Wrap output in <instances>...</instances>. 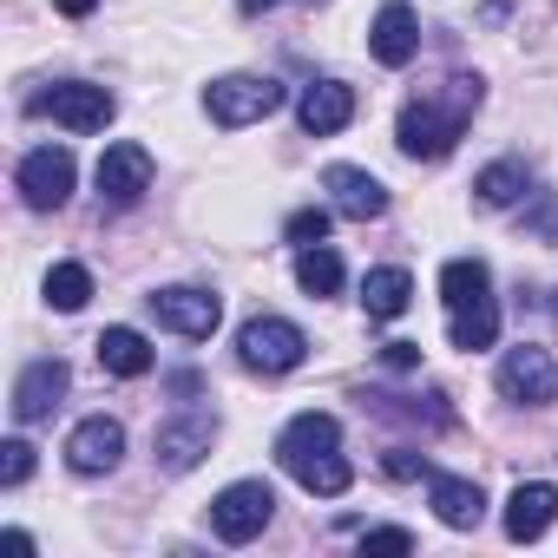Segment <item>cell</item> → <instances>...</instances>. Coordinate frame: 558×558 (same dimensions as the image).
<instances>
[{"label": "cell", "mask_w": 558, "mask_h": 558, "mask_svg": "<svg viewBox=\"0 0 558 558\" xmlns=\"http://www.w3.org/2000/svg\"><path fill=\"white\" fill-rule=\"evenodd\" d=\"M473 197H480L486 210H506V204H519V197H525V165H519V158H499V165H486V171L473 178Z\"/></svg>", "instance_id": "603a6c76"}, {"label": "cell", "mask_w": 558, "mask_h": 558, "mask_svg": "<svg viewBox=\"0 0 558 558\" xmlns=\"http://www.w3.org/2000/svg\"><path fill=\"white\" fill-rule=\"evenodd\" d=\"M145 303H151L158 329H171V336H184V342H210V336H217V323H223V303H217L210 290H191V283L151 290Z\"/></svg>", "instance_id": "52a82bcc"}, {"label": "cell", "mask_w": 558, "mask_h": 558, "mask_svg": "<svg viewBox=\"0 0 558 558\" xmlns=\"http://www.w3.org/2000/svg\"><path fill=\"white\" fill-rule=\"evenodd\" d=\"M269 519H276V493H269L263 480H236V486H223V493L210 499V532H217L223 545H250Z\"/></svg>", "instance_id": "5b68a950"}, {"label": "cell", "mask_w": 558, "mask_h": 558, "mask_svg": "<svg viewBox=\"0 0 558 558\" xmlns=\"http://www.w3.org/2000/svg\"><path fill=\"white\" fill-rule=\"evenodd\" d=\"M447 336H453V349H493L499 342V303L486 296V303H466V310H447Z\"/></svg>", "instance_id": "7402d4cb"}, {"label": "cell", "mask_w": 558, "mask_h": 558, "mask_svg": "<svg viewBox=\"0 0 558 558\" xmlns=\"http://www.w3.org/2000/svg\"><path fill=\"white\" fill-rule=\"evenodd\" d=\"M236 8H243V14L256 21V14H269V8H283V0H236Z\"/></svg>", "instance_id": "1f68e13d"}, {"label": "cell", "mask_w": 558, "mask_h": 558, "mask_svg": "<svg viewBox=\"0 0 558 558\" xmlns=\"http://www.w3.org/2000/svg\"><path fill=\"white\" fill-rule=\"evenodd\" d=\"M236 355H243V368H256V375H290V368H303L310 336H303L296 323H283V316H250L243 336H236Z\"/></svg>", "instance_id": "3957f363"}, {"label": "cell", "mask_w": 558, "mask_h": 558, "mask_svg": "<svg viewBox=\"0 0 558 558\" xmlns=\"http://www.w3.org/2000/svg\"><path fill=\"white\" fill-rule=\"evenodd\" d=\"M349 119H355V86H342V80H316V86H303V99H296V125H303L310 138H336Z\"/></svg>", "instance_id": "5bb4252c"}, {"label": "cell", "mask_w": 558, "mask_h": 558, "mask_svg": "<svg viewBox=\"0 0 558 558\" xmlns=\"http://www.w3.org/2000/svg\"><path fill=\"white\" fill-rule=\"evenodd\" d=\"M119 453H125V427L112 421V414H93V421H80L73 434H66V466L73 473H112L119 466Z\"/></svg>", "instance_id": "4fadbf2b"}, {"label": "cell", "mask_w": 558, "mask_h": 558, "mask_svg": "<svg viewBox=\"0 0 558 558\" xmlns=\"http://www.w3.org/2000/svg\"><path fill=\"white\" fill-rule=\"evenodd\" d=\"M86 296H93V269H86V263H53V269H47V303H53V310L73 316V310H86Z\"/></svg>", "instance_id": "d4e9b609"}, {"label": "cell", "mask_w": 558, "mask_h": 558, "mask_svg": "<svg viewBox=\"0 0 558 558\" xmlns=\"http://www.w3.org/2000/svg\"><path fill=\"white\" fill-rule=\"evenodd\" d=\"M329 217H336V204H329V210H323V204H316V210H296V217L283 223V236H290L296 250H310V243H323V236H329Z\"/></svg>", "instance_id": "484cf974"}, {"label": "cell", "mask_w": 558, "mask_h": 558, "mask_svg": "<svg viewBox=\"0 0 558 558\" xmlns=\"http://www.w3.org/2000/svg\"><path fill=\"white\" fill-rule=\"evenodd\" d=\"M408 303H414V276L408 269H368L362 276V310H368V323H395V316H408Z\"/></svg>", "instance_id": "d6986e66"}, {"label": "cell", "mask_w": 558, "mask_h": 558, "mask_svg": "<svg viewBox=\"0 0 558 558\" xmlns=\"http://www.w3.org/2000/svg\"><path fill=\"white\" fill-rule=\"evenodd\" d=\"M362 551H414V532L408 525H375V532H362Z\"/></svg>", "instance_id": "83f0119b"}, {"label": "cell", "mask_w": 558, "mask_h": 558, "mask_svg": "<svg viewBox=\"0 0 558 558\" xmlns=\"http://www.w3.org/2000/svg\"><path fill=\"white\" fill-rule=\"evenodd\" d=\"M53 8H60V14H66V21H86V14H93V8H99V0H53Z\"/></svg>", "instance_id": "4dcf8cb0"}, {"label": "cell", "mask_w": 558, "mask_h": 558, "mask_svg": "<svg viewBox=\"0 0 558 558\" xmlns=\"http://www.w3.org/2000/svg\"><path fill=\"white\" fill-rule=\"evenodd\" d=\"M323 191H329L336 217H349V223H375L388 210V184L375 171H362V165H329L323 171Z\"/></svg>", "instance_id": "8fae6325"}, {"label": "cell", "mask_w": 558, "mask_h": 558, "mask_svg": "<svg viewBox=\"0 0 558 558\" xmlns=\"http://www.w3.org/2000/svg\"><path fill=\"white\" fill-rule=\"evenodd\" d=\"M499 395L519 401V408H545V401H558V368H551V355L532 349V342L506 349V355H499Z\"/></svg>", "instance_id": "9c48e42d"}, {"label": "cell", "mask_w": 558, "mask_h": 558, "mask_svg": "<svg viewBox=\"0 0 558 558\" xmlns=\"http://www.w3.org/2000/svg\"><path fill=\"white\" fill-rule=\"evenodd\" d=\"M34 112H47V119L66 125V132H106L112 112H119V99H112L106 86H93V80H60V86H47V93L34 99Z\"/></svg>", "instance_id": "8992f818"}, {"label": "cell", "mask_w": 558, "mask_h": 558, "mask_svg": "<svg viewBox=\"0 0 558 558\" xmlns=\"http://www.w3.org/2000/svg\"><path fill=\"white\" fill-rule=\"evenodd\" d=\"M66 381H73V368H66L60 355H40V362H27V368H21V381H14V421H21V427L47 421V414L60 408Z\"/></svg>", "instance_id": "7c38bea8"}, {"label": "cell", "mask_w": 558, "mask_h": 558, "mask_svg": "<svg viewBox=\"0 0 558 558\" xmlns=\"http://www.w3.org/2000/svg\"><path fill=\"white\" fill-rule=\"evenodd\" d=\"M551 519H558V486L551 480H519L512 486V499H506V538H545L551 532Z\"/></svg>", "instance_id": "2e32d148"}, {"label": "cell", "mask_w": 558, "mask_h": 558, "mask_svg": "<svg viewBox=\"0 0 558 558\" xmlns=\"http://www.w3.org/2000/svg\"><path fill=\"white\" fill-rule=\"evenodd\" d=\"M27 473H34V447L8 440V447H0V486H27Z\"/></svg>", "instance_id": "4316f807"}, {"label": "cell", "mask_w": 558, "mask_h": 558, "mask_svg": "<svg viewBox=\"0 0 558 558\" xmlns=\"http://www.w3.org/2000/svg\"><path fill=\"white\" fill-rule=\"evenodd\" d=\"M381 362L408 375V368H421V342H388V349H381Z\"/></svg>", "instance_id": "f546056e"}, {"label": "cell", "mask_w": 558, "mask_h": 558, "mask_svg": "<svg viewBox=\"0 0 558 558\" xmlns=\"http://www.w3.org/2000/svg\"><path fill=\"white\" fill-rule=\"evenodd\" d=\"M381 466H388V480H421V473H427V460H421L414 447H388Z\"/></svg>", "instance_id": "f1b7e54d"}, {"label": "cell", "mask_w": 558, "mask_h": 558, "mask_svg": "<svg viewBox=\"0 0 558 558\" xmlns=\"http://www.w3.org/2000/svg\"><path fill=\"white\" fill-rule=\"evenodd\" d=\"M93 349H99V368H106V375H119V381H138V375H151V362H158V355H151V342H145L138 329H125V323H119V329H106Z\"/></svg>", "instance_id": "ffe728a7"}, {"label": "cell", "mask_w": 558, "mask_h": 558, "mask_svg": "<svg viewBox=\"0 0 558 558\" xmlns=\"http://www.w3.org/2000/svg\"><path fill=\"white\" fill-rule=\"evenodd\" d=\"M276 460L283 473L303 486V493H323V499H342L355 486V466L342 460V421L336 414H296L283 434H276Z\"/></svg>", "instance_id": "6da1fadb"}, {"label": "cell", "mask_w": 558, "mask_h": 558, "mask_svg": "<svg viewBox=\"0 0 558 558\" xmlns=\"http://www.w3.org/2000/svg\"><path fill=\"white\" fill-rule=\"evenodd\" d=\"M480 99H486V86L473 80V73H460V80H447L440 86V99H414L408 112H401V125H395V145L408 151V158H447L460 138H466V119L480 112Z\"/></svg>", "instance_id": "7a4b0ae2"}, {"label": "cell", "mask_w": 558, "mask_h": 558, "mask_svg": "<svg viewBox=\"0 0 558 558\" xmlns=\"http://www.w3.org/2000/svg\"><path fill=\"white\" fill-rule=\"evenodd\" d=\"M368 53L381 60V66H408L414 53H421V21H414V8L408 0H388V8L375 14V34H368Z\"/></svg>", "instance_id": "e0dca14e"}, {"label": "cell", "mask_w": 558, "mask_h": 558, "mask_svg": "<svg viewBox=\"0 0 558 558\" xmlns=\"http://www.w3.org/2000/svg\"><path fill=\"white\" fill-rule=\"evenodd\" d=\"M276 106H283V86L263 80V73H223V80H210V93H204V112H210L217 125H230V132L269 119Z\"/></svg>", "instance_id": "277c9868"}, {"label": "cell", "mask_w": 558, "mask_h": 558, "mask_svg": "<svg viewBox=\"0 0 558 558\" xmlns=\"http://www.w3.org/2000/svg\"><path fill=\"white\" fill-rule=\"evenodd\" d=\"M296 283H303L310 296H336V290H342V256H336L329 243L296 250Z\"/></svg>", "instance_id": "cb8c5ba5"}, {"label": "cell", "mask_w": 558, "mask_h": 558, "mask_svg": "<svg viewBox=\"0 0 558 558\" xmlns=\"http://www.w3.org/2000/svg\"><path fill=\"white\" fill-rule=\"evenodd\" d=\"M73 178H80V165H73V151L66 145H40V151H27L21 158V197L34 204V210H60L66 197H73Z\"/></svg>", "instance_id": "ba28073f"}, {"label": "cell", "mask_w": 558, "mask_h": 558, "mask_svg": "<svg viewBox=\"0 0 558 558\" xmlns=\"http://www.w3.org/2000/svg\"><path fill=\"white\" fill-rule=\"evenodd\" d=\"M151 191V151L145 145H106L99 158V197L106 204H138Z\"/></svg>", "instance_id": "9a60e30c"}, {"label": "cell", "mask_w": 558, "mask_h": 558, "mask_svg": "<svg viewBox=\"0 0 558 558\" xmlns=\"http://www.w3.org/2000/svg\"><path fill=\"white\" fill-rule=\"evenodd\" d=\"M551 310H558V303H551Z\"/></svg>", "instance_id": "d6a6232c"}, {"label": "cell", "mask_w": 558, "mask_h": 558, "mask_svg": "<svg viewBox=\"0 0 558 558\" xmlns=\"http://www.w3.org/2000/svg\"><path fill=\"white\" fill-rule=\"evenodd\" d=\"M210 440H217V414H204V408H184V414H171V421L158 427L151 453H158V466H165V473H191V466L210 453Z\"/></svg>", "instance_id": "30bf717a"}, {"label": "cell", "mask_w": 558, "mask_h": 558, "mask_svg": "<svg viewBox=\"0 0 558 558\" xmlns=\"http://www.w3.org/2000/svg\"><path fill=\"white\" fill-rule=\"evenodd\" d=\"M486 296H493V269L480 256H453L440 269V303L447 310H466V303H486Z\"/></svg>", "instance_id": "44dd1931"}, {"label": "cell", "mask_w": 558, "mask_h": 558, "mask_svg": "<svg viewBox=\"0 0 558 558\" xmlns=\"http://www.w3.org/2000/svg\"><path fill=\"white\" fill-rule=\"evenodd\" d=\"M427 499H434L440 525H453V532H473V525L486 519V493H480V480H460V473H427Z\"/></svg>", "instance_id": "ac0fdd59"}]
</instances>
